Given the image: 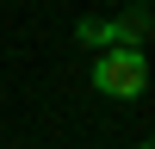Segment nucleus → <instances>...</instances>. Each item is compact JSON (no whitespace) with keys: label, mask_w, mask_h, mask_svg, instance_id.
<instances>
[{"label":"nucleus","mask_w":155,"mask_h":149,"mask_svg":"<svg viewBox=\"0 0 155 149\" xmlns=\"http://www.w3.org/2000/svg\"><path fill=\"white\" fill-rule=\"evenodd\" d=\"M93 87L106 99H137L149 87V56H143V44H106L93 56Z\"/></svg>","instance_id":"1"},{"label":"nucleus","mask_w":155,"mask_h":149,"mask_svg":"<svg viewBox=\"0 0 155 149\" xmlns=\"http://www.w3.org/2000/svg\"><path fill=\"white\" fill-rule=\"evenodd\" d=\"M149 37V6H130L124 19H112V44H143Z\"/></svg>","instance_id":"2"},{"label":"nucleus","mask_w":155,"mask_h":149,"mask_svg":"<svg viewBox=\"0 0 155 149\" xmlns=\"http://www.w3.org/2000/svg\"><path fill=\"white\" fill-rule=\"evenodd\" d=\"M74 37H81V44H99V50H106V44H112V19H81V25H74Z\"/></svg>","instance_id":"3"}]
</instances>
